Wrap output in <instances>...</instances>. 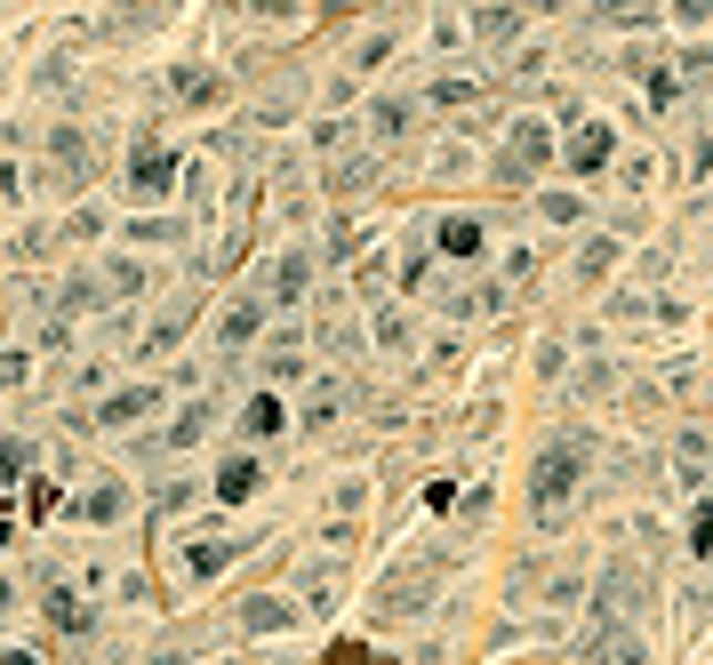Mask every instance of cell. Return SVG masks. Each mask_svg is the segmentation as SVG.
I'll return each instance as SVG.
<instances>
[{
	"label": "cell",
	"instance_id": "6da1fadb",
	"mask_svg": "<svg viewBox=\"0 0 713 665\" xmlns=\"http://www.w3.org/2000/svg\"><path fill=\"white\" fill-rule=\"evenodd\" d=\"M546 160H554V128L546 121H521L514 145H505V177H529V169H546Z\"/></svg>",
	"mask_w": 713,
	"mask_h": 665
},
{
	"label": "cell",
	"instance_id": "7a4b0ae2",
	"mask_svg": "<svg viewBox=\"0 0 713 665\" xmlns=\"http://www.w3.org/2000/svg\"><path fill=\"white\" fill-rule=\"evenodd\" d=\"M569 481H577V441H561V449H546V457H537V506L569 497Z\"/></svg>",
	"mask_w": 713,
	"mask_h": 665
},
{
	"label": "cell",
	"instance_id": "3957f363",
	"mask_svg": "<svg viewBox=\"0 0 713 665\" xmlns=\"http://www.w3.org/2000/svg\"><path fill=\"white\" fill-rule=\"evenodd\" d=\"M168 177H177V153H161V145H145L137 169H128V185H137L145 201H153V193H168Z\"/></svg>",
	"mask_w": 713,
	"mask_h": 665
},
{
	"label": "cell",
	"instance_id": "277c9868",
	"mask_svg": "<svg viewBox=\"0 0 713 665\" xmlns=\"http://www.w3.org/2000/svg\"><path fill=\"white\" fill-rule=\"evenodd\" d=\"M601 160H609V128H601V121H586V128L569 137V169H577V177H593Z\"/></svg>",
	"mask_w": 713,
	"mask_h": 665
},
{
	"label": "cell",
	"instance_id": "5b68a950",
	"mask_svg": "<svg viewBox=\"0 0 713 665\" xmlns=\"http://www.w3.org/2000/svg\"><path fill=\"white\" fill-rule=\"evenodd\" d=\"M257 489V457H225V474H217V497H249Z\"/></svg>",
	"mask_w": 713,
	"mask_h": 665
},
{
	"label": "cell",
	"instance_id": "8992f818",
	"mask_svg": "<svg viewBox=\"0 0 713 665\" xmlns=\"http://www.w3.org/2000/svg\"><path fill=\"white\" fill-rule=\"evenodd\" d=\"M514 32H521V9H482V41L489 49H505Z\"/></svg>",
	"mask_w": 713,
	"mask_h": 665
},
{
	"label": "cell",
	"instance_id": "52a82bcc",
	"mask_svg": "<svg viewBox=\"0 0 713 665\" xmlns=\"http://www.w3.org/2000/svg\"><path fill=\"white\" fill-rule=\"evenodd\" d=\"M241 425H249V434H281V402H273V393H257V402L241 409Z\"/></svg>",
	"mask_w": 713,
	"mask_h": 665
},
{
	"label": "cell",
	"instance_id": "ba28073f",
	"mask_svg": "<svg viewBox=\"0 0 713 665\" xmlns=\"http://www.w3.org/2000/svg\"><path fill=\"white\" fill-rule=\"evenodd\" d=\"M441 241H450L457 257H473V249H482V225H441Z\"/></svg>",
	"mask_w": 713,
	"mask_h": 665
},
{
	"label": "cell",
	"instance_id": "9c48e42d",
	"mask_svg": "<svg viewBox=\"0 0 713 665\" xmlns=\"http://www.w3.org/2000/svg\"><path fill=\"white\" fill-rule=\"evenodd\" d=\"M690 545L713 561V506H698V521H690Z\"/></svg>",
	"mask_w": 713,
	"mask_h": 665
},
{
	"label": "cell",
	"instance_id": "30bf717a",
	"mask_svg": "<svg viewBox=\"0 0 713 665\" xmlns=\"http://www.w3.org/2000/svg\"><path fill=\"white\" fill-rule=\"evenodd\" d=\"M249 329H257V305H241V313H225V345H241Z\"/></svg>",
	"mask_w": 713,
	"mask_h": 665
},
{
	"label": "cell",
	"instance_id": "8fae6325",
	"mask_svg": "<svg viewBox=\"0 0 713 665\" xmlns=\"http://www.w3.org/2000/svg\"><path fill=\"white\" fill-rule=\"evenodd\" d=\"M673 17H705V0H673Z\"/></svg>",
	"mask_w": 713,
	"mask_h": 665
}]
</instances>
